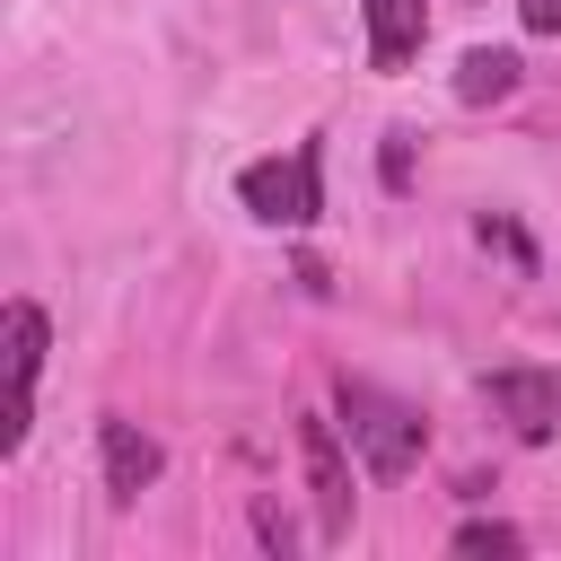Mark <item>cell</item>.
Listing matches in <instances>:
<instances>
[{
	"instance_id": "9",
	"label": "cell",
	"mask_w": 561,
	"mask_h": 561,
	"mask_svg": "<svg viewBox=\"0 0 561 561\" xmlns=\"http://www.w3.org/2000/svg\"><path fill=\"white\" fill-rule=\"evenodd\" d=\"M456 552H526V535L500 526V517H465V526H456Z\"/></svg>"
},
{
	"instance_id": "3",
	"label": "cell",
	"mask_w": 561,
	"mask_h": 561,
	"mask_svg": "<svg viewBox=\"0 0 561 561\" xmlns=\"http://www.w3.org/2000/svg\"><path fill=\"white\" fill-rule=\"evenodd\" d=\"M0 342H9V412H0V456H18V447H26V421H35L44 342H53L44 307H35V298H9V316H0Z\"/></svg>"
},
{
	"instance_id": "4",
	"label": "cell",
	"mask_w": 561,
	"mask_h": 561,
	"mask_svg": "<svg viewBox=\"0 0 561 561\" xmlns=\"http://www.w3.org/2000/svg\"><path fill=\"white\" fill-rule=\"evenodd\" d=\"M482 403H491L526 447L561 438V368H491V377H482Z\"/></svg>"
},
{
	"instance_id": "5",
	"label": "cell",
	"mask_w": 561,
	"mask_h": 561,
	"mask_svg": "<svg viewBox=\"0 0 561 561\" xmlns=\"http://www.w3.org/2000/svg\"><path fill=\"white\" fill-rule=\"evenodd\" d=\"M298 465H307V500H316V535L324 543H342L351 535V465H342V438H333V421H298Z\"/></svg>"
},
{
	"instance_id": "11",
	"label": "cell",
	"mask_w": 561,
	"mask_h": 561,
	"mask_svg": "<svg viewBox=\"0 0 561 561\" xmlns=\"http://www.w3.org/2000/svg\"><path fill=\"white\" fill-rule=\"evenodd\" d=\"M517 18H526V35H561V0H517Z\"/></svg>"
},
{
	"instance_id": "10",
	"label": "cell",
	"mask_w": 561,
	"mask_h": 561,
	"mask_svg": "<svg viewBox=\"0 0 561 561\" xmlns=\"http://www.w3.org/2000/svg\"><path fill=\"white\" fill-rule=\"evenodd\" d=\"M473 237H482V245H500V254H508V263H517V272H526V263H535V245H526V237H517V228H508V219H500V210H482V219H473Z\"/></svg>"
},
{
	"instance_id": "2",
	"label": "cell",
	"mask_w": 561,
	"mask_h": 561,
	"mask_svg": "<svg viewBox=\"0 0 561 561\" xmlns=\"http://www.w3.org/2000/svg\"><path fill=\"white\" fill-rule=\"evenodd\" d=\"M237 202H245L263 228H307V219L324 210V149L298 140L289 158H254V167L237 175Z\"/></svg>"
},
{
	"instance_id": "6",
	"label": "cell",
	"mask_w": 561,
	"mask_h": 561,
	"mask_svg": "<svg viewBox=\"0 0 561 561\" xmlns=\"http://www.w3.org/2000/svg\"><path fill=\"white\" fill-rule=\"evenodd\" d=\"M96 456H105V491H114V500H140V491L167 473V447H158L140 421H96Z\"/></svg>"
},
{
	"instance_id": "7",
	"label": "cell",
	"mask_w": 561,
	"mask_h": 561,
	"mask_svg": "<svg viewBox=\"0 0 561 561\" xmlns=\"http://www.w3.org/2000/svg\"><path fill=\"white\" fill-rule=\"evenodd\" d=\"M430 35V9L421 0H368V70H403Z\"/></svg>"
},
{
	"instance_id": "1",
	"label": "cell",
	"mask_w": 561,
	"mask_h": 561,
	"mask_svg": "<svg viewBox=\"0 0 561 561\" xmlns=\"http://www.w3.org/2000/svg\"><path fill=\"white\" fill-rule=\"evenodd\" d=\"M333 403H342V438H351V456H359L377 482H403V473L421 465L430 421H421L403 394H386V386H368V377H342Z\"/></svg>"
},
{
	"instance_id": "8",
	"label": "cell",
	"mask_w": 561,
	"mask_h": 561,
	"mask_svg": "<svg viewBox=\"0 0 561 561\" xmlns=\"http://www.w3.org/2000/svg\"><path fill=\"white\" fill-rule=\"evenodd\" d=\"M456 96H465V105H500V96H517V53L473 44V53L456 61Z\"/></svg>"
}]
</instances>
